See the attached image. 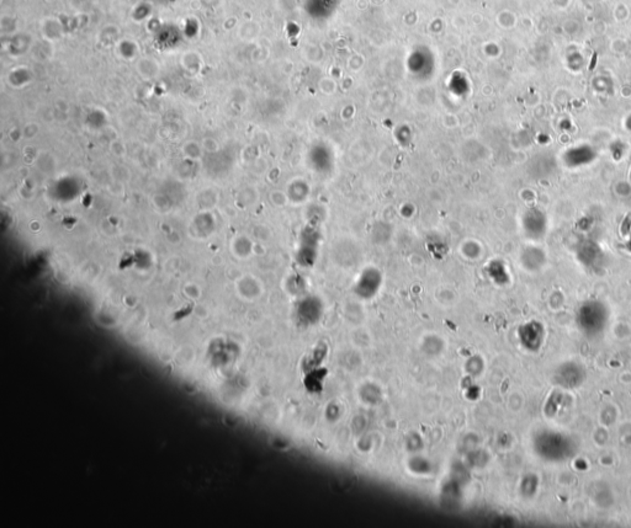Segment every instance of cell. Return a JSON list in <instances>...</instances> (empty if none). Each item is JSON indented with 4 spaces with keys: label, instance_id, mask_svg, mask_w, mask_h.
<instances>
[{
    "label": "cell",
    "instance_id": "cell-1",
    "mask_svg": "<svg viewBox=\"0 0 631 528\" xmlns=\"http://www.w3.org/2000/svg\"><path fill=\"white\" fill-rule=\"evenodd\" d=\"M380 284H381V277H380L379 271L373 270V269L364 271L358 282L359 296H363L366 298L373 297L376 291L379 290Z\"/></svg>",
    "mask_w": 631,
    "mask_h": 528
}]
</instances>
